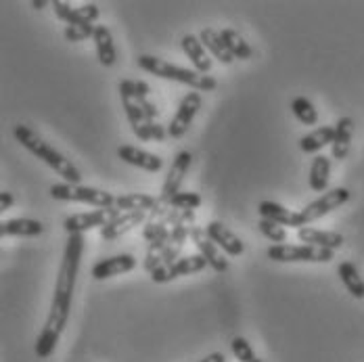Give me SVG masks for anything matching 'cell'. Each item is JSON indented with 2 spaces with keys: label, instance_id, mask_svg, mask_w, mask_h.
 Returning <instances> with one entry per match:
<instances>
[{
  "label": "cell",
  "instance_id": "6da1fadb",
  "mask_svg": "<svg viewBox=\"0 0 364 362\" xmlns=\"http://www.w3.org/2000/svg\"><path fill=\"white\" fill-rule=\"evenodd\" d=\"M84 235H68V243H65V252L63 260L57 272V283H55V293H53V302H50V310L46 316V323L42 333L36 339V356L38 358H48L63 331L70 321V312H72V299L73 289H75V279L80 272V262H82V252H84Z\"/></svg>",
  "mask_w": 364,
  "mask_h": 362
},
{
  "label": "cell",
  "instance_id": "7a4b0ae2",
  "mask_svg": "<svg viewBox=\"0 0 364 362\" xmlns=\"http://www.w3.org/2000/svg\"><path fill=\"white\" fill-rule=\"evenodd\" d=\"M13 134H15L17 143H21L23 149H28L34 157H38L40 161H44L48 168H53L63 181L70 182V184H80L82 182V174L73 166V161H70L63 153H59L55 147L48 145L36 130H32L26 124H17L13 128Z\"/></svg>",
  "mask_w": 364,
  "mask_h": 362
},
{
  "label": "cell",
  "instance_id": "3957f363",
  "mask_svg": "<svg viewBox=\"0 0 364 362\" xmlns=\"http://www.w3.org/2000/svg\"><path fill=\"white\" fill-rule=\"evenodd\" d=\"M136 63H139V68L143 72L157 75V78H164V80H174V82L186 84L193 90H197V92H212L218 86V82L212 75L199 73L197 70L174 65V63H170L166 59H159V57H153V55H141L136 59Z\"/></svg>",
  "mask_w": 364,
  "mask_h": 362
},
{
  "label": "cell",
  "instance_id": "277c9868",
  "mask_svg": "<svg viewBox=\"0 0 364 362\" xmlns=\"http://www.w3.org/2000/svg\"><path fill=\"white\" fill-rule=\"evenodd\" d=\"M53 199L59 201H77V203H88L95 208H113L115 206V195L103 188L95 186H84V184H70V182H57L48 188Z\"/></svg>",
  "mask_w": 364,
  "mask_h": 362
},
{
  "label": "cell",
  "instance_id": "5b68a950",
  "mask_svg": "<svg viewBox=\"0 0 364 362\" xmlns=\"http://www.w3.org/2000/svg\"><path fill=\"white\" fill-rule=\"evenodd\" d=\"M119 97H122V105H124V111H126V117H128L136 139L151 141V137H149V119H146L143 105H141L139 95H136V82L134 80H122L119 82Z\"/></svg>",
  "mask_w": 364,
  "mask_h": 362
},
{
  "label": "cell",
  "instance_id": "8992f818",
  "mask_svg": "<svg viewBox=\"0 0 364 362\" xmlns=\"http://www.w3.org/2000/svg\"><path fill=\"white\" fill-rule=\"evenodd\" d=\"M266 255L274 262H314V264H327L333 260L335 252L316 247V245H272L268 247Z\"/></svg>",
  "mask_w": 364,
  "mask_h": 362
},
{
  "label": "cell",
  "instance_id": "52a82bcc",
  "mask_svg": "<svg viewBox=\"0 0 364 362\" xmlns=\"http://www.w3.org/2000/svg\"><path fill=\"white\" fill-rule=\"evenodd\" d=\"M348 201H350V191L343 188V186H337V188H331L327 193H323L318 199H314L312 203H308V206L299 212L304 226L310 224V222H316V220L325 218L327 214H331V212H335V210H339V208L346 206Z\"/></svg>",
  "mask_w": 364,
  "mask_h": 362
},
{
  "label": "cell",
  "instance_id": "ba28073f",
  "mask_svg": "<svg viewBox=\"0 0 364 362\" xmlns=\"http://www.w3.org/2000/svg\"><path fill=\"white\" fill-rule=\"evenodd\" d=\"M119 214H124V212H119L115 206L113 208H101V210L82 212V214H73V216L65 218L63 226H65L68 235H84L86 230H92V228H105Z\"/></svg>",
  "mask_w": 364,
  "mask_h": 362
},
{
  "label": "cell",
  "instance_id": "9c48e42d",
  "mask_svg": "<svg viewBox=\"0 0 364 362\" xmlns=\"http://www.w3.org/2000/svg\"><path fill=\"white\" fill-rule=\"evenodd\" d=\"M191 164H193L191 151H181V153L174 157V161H172V166H170V172H168V176H166V182H164V186H161V193H159V197H157V203H159V206H170L172 197L181 193L182 182H184V176H186L188 170H191Z\"/></svg>",
  "mask_w": 364,
  "mask_h": 362
},
{
  "label": "cell",
  "instance_id": "30bf717a",
  "mask_svg": "<svg viewBox=\"0 0 364 362\" xmlns=\"http://www.w3.org/2000/svg\"><path fill=\"white\" fill-rule=\"evenodd\" d=\"M201 103H203V99H201V95H199L197 90L184 95L181 105H178L176 113H174V117H172V122L168 124V137H172V139H182V137L186 134V130L191 128V124H193L197 111L201 109Z\"/></svg>",
  "mask_w": 364,
  "mask_h": 362
},
{
  "label": "cell",
  "instance_id": "8fae6325",
  "mask_svg": "<svg viewBox=\"0 0 364 362\" xmlns=\"http://www.w3.org/2000/svg\"><path fill=\"white\" fill-rule=\"evenodd\" d=\"M53 11L57 15V19L65 21L68 26H73V23H97L99 21V6L95 2H86L77 9H73L70 2L65 0H55L53 2Z\"/></svg>",
  "mask_w": 364,
  "mask_h": 362
},
{
  "label": "cell",
  "instance_id": "7c38bea8",
  "mask_svg": "<svg viewBox=\"0 0 364 362\" xmlns=\"http://www.w3.org/2000/svg\"><path fill=\"white\" fill-rule=\"evenodd\" d=\"M191 241L197 245L199 254L208 260V264H210L218 275H224V272L228 270V260H226V254H224L218 245L208 237V230H205V228L195 226V228H193V233H191Z\"/></svg>",
  "mask_w": 364,
  "mask_h": 362
},
{
  "label": "cell",
  "instance_id": "4fadbf2b",
  "mask_svg": "<svg viewBox=\"0 0 364 362\" xmlns=\"http://www.w3.org/2000/svg\"><path fill=\"white\" fill-rule=\"evenodd\" d=\"M136 268V257L132 254L111 255L107 260H101L92 266L90 277L95 281H107L111 277H119L126 272H132Z\"/></svg>",
  "mask_w": 364,
  "mask_h": 362
},
{
  "label": "cell",
  "instance_id": "5bb4252c",
  "mask_svg": "<svg viewBox=\"0 0 364 362\" xmlns=\"http://www.w3.org/2000/svg\"><path fill=\"white\" fill-rule=\"evenodd\" d=\"M205 230H208V237H210L226 255L239 257V255L245 252L243 239H241L237 233H232L228 226H224L222 222H218V220H212V222L205 226Z\"/></svg>",
  "mask_w": 364,
  "mask_h": 362
},
{
  "label": "cell",
  "instance_id": "9a60e30c",
  "mask_svg": "<svg viewBox=\"0 0 364 362\" xmlns=\"http://www.w3.org/2000/svg\"><path fill=\"white\" fill-rule=\"evenodd\" d=\"M117 157L124 159L126 164L134 166V168H141V170H145V172H151V174H155V172H159V170L164 168V159H161L159 155L149 153V151H143V149H139V147L122 145L117 149Z\"/></svg>",
  "mask_w": 364,
  "mask_h": 362
},
{
  "label": "cell",
  "instance_id": "2e32d148",
  "mask_svg": "<svg viewBox=\"0 0 364 362\" xmlns=\"http://www.w3.org/2000/svg\"><path fill=\"white\" fill-rule=\"evenodd\" d=\"M297 239L304 245H316V247H325V250H339L346 243V237L341 233L335 230H321V228H312V226H304L297 230Z\"/></svg>",
  "mask_w": 364,
  "mask_h": 362
},
{
  "label": "cell",
  "instance_id": "e0dca14e",
  "mask_svg": "<svg viewBox=\"0 0 364 362\" xmlns=\"http://www.w3.org/2000/svg\"><path fill=\"white\" fill-rule=\"evenodd\" d=\"M257 214L264 220H270V222H277L281 226H293V228H304V222L299 212H291L287 210L285 206L281 203H274V201H259L257 206Z\"/></svg>",
  "mask_w": 364,
  "mask_h": 362
},
{
  "label": "cell",
  "instance_id": "ac0fdd59",
  "mask_svg": "<svg viewBox=\"0 0 364 362\" xmlns=\"http://www.w3.org/2000/svg\"><path fill=\"white\" fill-rule=\"evenodd\" d=\"M352 137H354V119L352 117H339L335 124V139L331 145V155L333 159L343 161L350 155V147H352Z\"/></svg>",
  "mask_w": 364,
  "mask_h": 362
},
{
  "label": "cell",
  "instance_id": "d6986e66",
  "mask_svg": "<svg viewBox=\"0 0 364 362\" xmlns=\"http://www.w3.org/2000/svg\"><path fill=\"white\" fill-rule=\"evenodd\" d=\"M181 44L184 55L191 59V63L195 65V70L199 73H205L208 75L210 70H212V55L201 44V40L197 36H193V34H186V36H182Z\"/></svg>",
  "mask_w": 364,
  "mask_h": 362
},
{
  "label": "cell",
  "instance_id": "ffe728a7",
  "mask_svg": "<svg viewBox=\"0 0 364 362\" xmlns=\"http://www.w3.org/2000/svg\"><path fill=\"white\" fill-rule=\"evenodd\" d=\"M44 233V224L34 218H11L0 222V237H38Z\"/></svg>",
  "mask_w": 364,
  "mask_h": 362
},
{
  "label": "cell",
  "instance_id": "44dd1931",
  "mask_svg": "<svg viewBox=\"0 0 364 362\" xmlns=\"http://www.w3.org/2000/svg\"><path fill=\"white\" fill-rule=\"evenodd\" d=\"M143 222H145V212H126V214H119L105 228H101V237L105 241L119 239L122 235L130 233L134 226H141Z\"/></svg>",
  "mask_w": 364,
  "mask_h": 362
},
{
  "label": "cell",
  "instance_id": "7402d4cb",
  "mask_svg": "<svg viewBox=\"0 0 364 362\" xmlns=\"http://www.w3.org/2000/svg\"><path fill=\"white\" fill-rule=\"evenodd\" d=\"M205 266H210V264L201 254L181 255L172 266H168V281H174L178 277H186V275H197Z\"/></svg>",
  "mask_w": 364,
  "mask_h": 362
},
{
  "label": "cell",
  "instance_id": "603a6c76",
  "mask_svg": "<svg viewBox=\"0 0 364 362\" xmlns=\"http://www.w3.org/2000/svg\"><path fill=\"white\" fill-rule=\"evenodd\" d=\"M199 40H201V44L208 48V53L214 57V59H218L222 65H230L232 61H235V57L228 53V48L224 46V40L220 36V32H216L214 28H203L201 30V34H199Z\"/></svg>",
  "mask_w": 364,
  "mask_h": 362
},
{
  "label": "cell",
  "instance_id": "cb8c5ba5",
  "mask_svg": "<svg viewBox=\"0 0 364 362\" xmlns=\"http://www.w3.org/2000/svg\"><path fill=\"white\" fill-rule=\"evenodd\" d=\"M157 206V197L146 195V193H128V195H119L115 199V208L119 212H153V208Z\"/></svg>",
  "mask_w": 364,
  "mask_h": 362
},
{
  "label": "cell",
  "instance_id": "d4e9b609",
  "mask_svg": "<svg viewBox=\"0 0 364 362\" xmlns=\"http://www.w3.org/2000/svg\"><path fill=\"white\" fill-rule=\"evenodd\" d=\"M333 139H335V126H321L299 139V149L312 155V153L323 151L327 145H333Z\"/></svg>",
  "mask_w": 364,
  "mask_h": 362
},
{
  "label": "cell",
  "instance_id": "484cf974",
  "mask_svg": "<svg viewBox=\"0 0 364 362\" xmlns=\"http://www.w3.org/2000/svg\"><path fill=\"white\" fill-rule=\"evenodd\" d=\"M92 40L97 44V55H99L101 65L111 68L117 61V50H115V44H113V36H111L109 28L107 26H97Z\"/></svg>",
  "mask_w": 364,
  "mask_h": 362
},
{
  "label": "cell",
  "instance_id": "4316f807",
  "mask_svg": "<svg viewBox=\"0 0 364 362\" xmlns=\"http://www.w3.org/2000/svg\"><path fill=\"white\" fill-rule=\"evenodd\" d=\"M337 275H339L343 287L350 291L356 299H364V281L354 262H341L337 266Z\"/></svg>",
  "mask_w": 364,
  "mask_h": 362
},
{
  "label": "cell",
  "instance_id": "83f0119b",
  "mask_svg": "<svg viewBox=\"0 0 364 362\" xmlns=\"http://www.w3.org/2000/svg\"><path fill=\"white\" fill-rule=\"evenodd\" d=\"M328 176H331V157L327 155H316L310 166V188L316 193H327Z\"/></svg>",
  "mask_w": 364,
  "mask_h": 362
},
{
  "label": "cell",
  "instance_id": "f1b7e54d",
  "mask_svg": "<svg viewBox=\"0 0 364 362\" xmlns=\"http://www.w3.org/2000/svg\"><path fill=\"white\" fill-rule=\"evenodd\" d=\"M220 36L224 40V46L228 48V53H230L235 59L247 61V59L254 57V48L250 46V42L241 36L239 32H235V30H222Z\"/></svg>",
  "mask_w": 364,
  "mask_h": 362
},
{
  "label": "cell",
  "instance_id": "f546056e",
  "mask_svg": "<svg viewBox=\"0 0 364 362\" xmlns=\"http://www.w3.org/2000/svg\"><path fill=\"white\" fill-rule=\"evenodd\" d=\"M293 115L304 124V126H316L318 124V111L314 109L312 101L306 97H297L291 101Z\"/></svg>",
  "mask_w": 364,
  "mask_h": 362
},
{
  "label": "cell",
  "instance_id": "4dcf8cb0",
  "mask_svg": "<svg viewBox=\"0 0 364 362\" xmlns=\"http://www.w3.org/2000/svg\"><path fill=\"white\" fill-rule=\"evenodd\" d=\"M257 228H259V233H262L268 241H272L274 245H283V243L287 241V228L281 226V224H277V222H270V220L259 218V220H257Z\"/></svg>",
  "mask_w": 364,
  "mask_h": 362
},
{
  "label": "cell",
  "instance_id": "1f68e13d",
  "mask_svg": "<svg viewBox=\"0 0 364 362\" xmlns=\"http://www.w3.org/2000/svg\"><path fill=\"white\" fill-rule=\"evenodd\" d=\"M201 195L199 193H193V191H181L178 195L172 197L170 201V208L172 210H178V212H188V210H197L201 206Z\"/></svg>",
  "mask_w": 364,
  "mask_h": 362
},
{
  "label": "cell",
  "instance_id": "d6a6232c",
  "mask_svg": "<svg viewBox=\"0 0 364 362\" xmlns=\"http://www.w3.org/2000/svg\"><path fill=\"white\" fill-rule=\"evenodd\" d=\"M95 23H73V26H65L63 36L68 38V42H82L88 38H95Z\"/></svg>",
  "mask_w": 364,
  "mask_h": 362
},
{
  "label": "cell",
  "instance_id": "836d02e7",
  "mask_svg": "<svg viewBox=\"0 0 364 362\" xmlns=\"http://www.w3.org/2000/svg\"><path fill=\"white\" fill-rule=\"evenodd\" d=\"M230 350H232L235 358L239 362H254L257 358L254 348H252V344L245 337H241V335L230 341Z\"/></svg>",
  "mask_w": 364,
  "mask_h": 362
},
{
  "label": "cell",
  "instance_id": "e575fe53",
  "mask_svg": "<svg viewBox=\"0 0 364 362\" xmlns=\"http://www.w3.org/2000/svg\"><path fill=\"white\" fill-rule=\"evenodd\" d=\"M13 203H15L13 193L2 191V193H0V210H2V212H6V210H11V208H13Z\"/></svg>",
  "mask_w": 364,
  "mask_h": 362
},
{
  "label": "cell",
  "instance_id": "d590c367",
  "mask_svg": "<svg viewBox=\"0 0 364 362\" xmlns=\"http://www.w3.org/2000/svg\"><path fill=\"white\" fill-rule=\"evenodd\" d=\"M199 362H226V356L222 352H212V354H208L205 358H201Z\"/></svg>",
  "mask_w": 364,
  "mask_h": 362
},
{
  "label": "cell",
  "instance_id": "8d00e7d4",
  "mask_svg": "<svg viewBox=\"0 0 364 362\" xmlns=\"http://www.w3.org/2000/svg\"><path fill=\"white\" fill-rule=\"evenodd\" d=\"M46 4H48L46 0H32V6H34L36 11H42V9H44Z\"/></svg>",
  "mask_w": 364,
  "mask_h": 362
},
{
  "label": "cell",
  "instance_id": "74e56055",
  "mask_svg": "<svg viewBox=\"0 0 364 362\" xmlns=\"http://www.w3.org/2000/svg\"><path fill=\"white\" fill-rule=\"evenodd\" d=\"M254 362H264V361H262V358H255V361Z\"/></svg>",
  "mask_w": 364,
  "mask_h": 362
}]
</instances>
